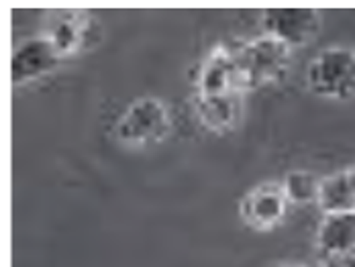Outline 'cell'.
<instances>
[{
  "label": "cell",
  "mask_w": 355,
  "mask_h": 267,
  "mask_svg": "<svg viewBox=\"0 0 355 267\" xmlns=\"http://www.w3.org/2000/svg\"><path fill=\"white\" fill-rule=\"evenodd\" d=\"M304 82L313 94L327 101H349L355 96V49L331 45L319 51L306 67Z\"/></svg>",
  "instance_id": "1"
},
{
  "label": "cell",
  "mask_w": 355,
  "mask_h": 267,
  "mask_svg": "<svg viewBox=\"0 0 355 267\" xmlns=\"http://www.w3.org/2000/svg\"><path fill=\"white\" fill-rule=\"evenodd\" d=\"M172 131V117L168 104L155 96L133 101L119 117L114 137L121 145L141 149L164 141Z\"/></svg>",
  "instance_id": "2"
},
{
  "label": "cell",
  "mask_w": 355,
  "mask_h": 267,
  "mask_svg": "<svg viewBox=\"0 0 355 267\" xmlns=\"http://www.w3.org/2000/svg\"><path fill=\"white\" fill-rule=\"evenodd\" d=\"M235 55L241 76V88L248 92L280 80L290 67L292 49L286 47L282 41L263 33L235 49Z\"/></svg>",
  "instance_id": "3"
},
{
  "label": "cell",
  "mask_w": 355,
  "mask_h": 267,
  "mask_svg": "<svg viewBox=\"0 0 355 267\" xmlns=\"http://www.w3.org/2000/svg\"><path fill=\"white\" fill-rule=\"evenodd\" d=\"M62 60H64L62 53L45 35L25 39L23 43L15 47L10 55V64H8L10 84L23 86V84L41 80L60 66Z\"/></svg>",
  "instance_id": "4"
},
{
  "label": "cell",
  "mask_w": 355,
  "mask_h": 267,
  "mask_svg": "<svg viewBox=\"0 0 355 267\" xmlns=\"http://www.w3.org/2000/svg\"><path fill=\"white\" fill-rule=\"evenodd\" d=\"M261 25L263 33L294 51L317 37L322 17L315 8H270L261 15Z\"/></svg>",
  "instance_id": "5"
},
{
  "label": "cell",
  "mask_w": 355,
  "mask_h": 267,
  "mask_svg": "<svg viewBox=\"0 0 355 267\" xmlns=\"http://www.w3.org/2000/svg\"><path fill=\"white\" fill-rule=\"evenodd\" d=\"M290 202L280 182H263L251 188L239 202V216L253 231H272L288 214Z\"/></svg>",
  "instance_id": "6"
},
{
  "label": "cell",
  "mask_w": 355,
  "mask_h": 267,
  "mask_svg": "<svg viewBox=\"0 0 355 267\" xmlns=\"http://www.w3.org/2000/svg\"><path fill=\"white\" fill-rule=\"evenodd\" d=\"M235 92L243 94L235 49L225 43H216L200 64L196 76V96H223Z\"/></svg>",
  "instance_id": "7"
},
{
  "label": "cell",
  "mask_w": 355,
  "mask_h": 267,
  "mask_svg": "<svg viewBox=\"0 0 355 267\" xmlns=\"http://www.w3.org/2000/svg\"><path fill=\"white\" fill-rule=\"evenodd\" d=\"M92 15L86 10H53L45 17V37L55 45L62 58H68L82 49L86 43Z\"/></svg>",
  "instance_id": "8"
},
{
  "label": "cell",
  "mask_w": 355,
  "mask_h": 267,
  "mask_svg": "<svg viewBox=\"0 0 355 267\" xmlns=\"http://www.w3.org/2000/svg\"><path fill=\"white\" fill-rule=\"evenodd\" d=\"M194 112L200 125L213 133L231 131L241 119V94H223V96H196Z\"/></svg>",
  "instance_id": "9"
},
{
  "label": "cell",
  "mask_w": 355,
  "mask_h": 267,
  "mask_svg": "<svg viewBox=\"0 0 355 267\" xmlns=\"http://www.w3.org/2000/svg\"><path fill=\"white\" fill-rule=\"evenodd\" d=\"M317 245L322 253V259L345 255L355 249V210L354 212H337L322 214V221L317 231Z\"/></svg>",
  "instance_id": "10"
},
{
  "label": "cell",
  "mask_w": 355,
  "mask_h": 267,
  "mask_svg": "<svg viewBox=\"0 0 355 267\" xmlns=\"http://www.w3.org/2000/svg\"><path fill=\"white\" fill-rule=\"evenodd\" d=\"M322 214H337V212H354L355 190L349 180V171H337L320 180L319 200Z\"/></svg>",
  "instance_id": "11"
},
{
  "label": "cell",
  "mask_w": 355,
  "mask_h": 267,
  "mask_svg": "<svg viewBox=\"0 0 355 267\" xmlns=\"http://www.w3.org/2000/svg\"><path fill=\"white\" fill-rule=\"evenodd\" d=\"M320 180L313 171L306 169H292L284 175L282 190H284L286 198L294 206H304V204H313L319 200Z\"/></svg>",
  "instance_id": "12"
},
{
  "label": "cell",
  "mask_w": 355,
  "mask_h": 267,
  "mask_svg": "<svg viewBox=\"0 0 355 267\" xmlns=\"http://www.w3.org/2000/svg\"><path fill=\"white\" fill-rule=\"evenodd\" d=\"M322 267H355V249L349 251V253H345V255L322 259Z\"/></svg>",
  "instance_id": "13"
},
{
  "label": "cell",
  "mask_w": 355,
  "mask_h": 267,
  "mask_svg": "<svg viewBox=\"0 0 355 267\" xmlns=\"http://www.w3.org/2000/svg\"><path fill=\"white\" fill-rule=\"evenodd\" d=\"M347 171H349V180H352V186H354V190H355V167L347 169Z\"/></svg>",
  "instance_id": "14"
},
{
  "label": "cell",
  "mask_w": 355,
  "mask_h": 267,
  "mask_svg": "<svg viewBox=\"0 0 355 267\" xmlns=\"http://www.w3.org/2000/svg\"><path fill=\"white\" fill-rule=\"evenodd\" d=\"M278 267H304V266H300V264H282V266H278Z\"/></svg>",
  "instance_id": "15"
}]
</instances>
